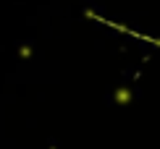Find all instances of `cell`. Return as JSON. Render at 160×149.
Masks as SVG:
<instances>
[{"mask_svg": "<svg viewBox=\"0 0 160 149\" xmlns=\"http://www.w3.org/2000/svg\"><path fill=\"white\" fill-rule=\"evenodd\" d=\"M116 102L118 105H129L131 102V92L129 89H116Z\"/></svg>", "mask_w": 160, "mask_h": 149, "instance_id": "obj_1", "label": "cell"}]
</instances>
